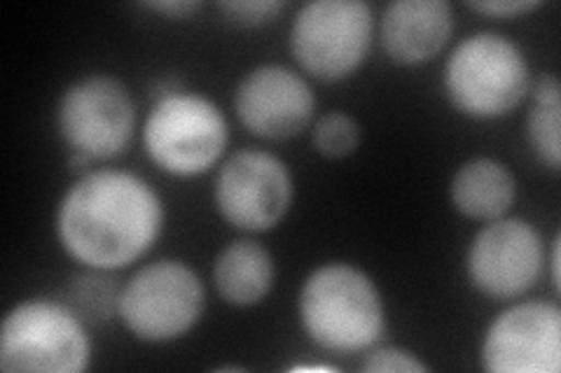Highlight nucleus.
Returning <instances> with one entry per match:
<instances>
[{
	"label": "nucleus",
	"mask_w": 561,
	"mask_h": 373,
	"mask_svg": "<svg viewBox=\"0 0 561 373\" xmlns=\"http://www.w3.org/2000/svg\"><path fill=\"white\" fill-rule=\"evenodd\" d=\"M449 101L472 119L513 113L531 92V73L519 45L499 33H476L454 47L445 66Z\"/></svg>",
	"instance_id": "3"
},
{
	"label": "nucleus",
	"mask_w": 561,
	"mask_h": 373,
	"mask_svg": "<svg viewBox=\"0 0 561 373\" xmlns=\"http://www.w3.org/2000/svg\"><path fill=\"white\" fill-rule=\"evenodd\" d=\"M146 8L169 16V20H185V16H192L202 5L197 0H160V3H146Z\"/></svg>",
	"instance_id": "22"
},
{
	"label": "nucleus",
	"mask_w": 561,
	"mask_h": 373,
	"mask_svg": "<svg viewBox=\"0 0 561 373\" xmlns=\"http://www.w3.org/2000/svg\"><path fill=\"white\" fill-rule=\"evenodd\" d=\"M313 148L328 159H344L360 145L358 121L346 113H328L313 124Z\"/></svg>",
	"instance_id": "17"
},
{
	"label": "nucleus",
	"mask_w": 561,
	"mask_h": 373,
	"mask_svg": "<svg viewBox=\"0 0 561 373\" xmlns=\"http://www.w3.org/2000/svg\"><path fill=\"white\" fill-rule=\"evenodd\" d=\"M542 271V241L536 226L519 218L486 222L472 238L468 273L472 285L494 299L529 292Z\"/></svg>",
	"instance_id": "11"
},
{
	"label": "nucleus",
	"mask_w": 561,
	"mask_h": 373,
	"mask_svg": "<svg viewBox=\"0 0 561 373\" xmlns=\"http://www.w3.org/2000/svg\"><path fill=\"white\" fill-rule=\"evenodd\" d=\"M230 127L214 101L192 92L157 98L144 127V145L152 162L175 177L206 173L222 156Z\"/></svg>",
	"instance_id": "5"
},
{
	"label": "nucleus",
	"mask_w": 561,
	"mask_h": 373,
	"mask_svg": "<svg viewBox=\"0 0 561 373\" xmlns=\"http://www.w3.org/2000/svg\"><path fill=\"white\" fill-rule=\"evenodd\" d=\"M164 226L157 191L134 173L82 175L59 203L57 231L64 250L94 271H117L144 257Z\"/></svg>",
	"instance_id": "1"
},
{
	"label": "nucleus",
	"mask_w": 561,
	"mask_h": 373,
	"mask_svg": "<svg viewBox=\"0 0 561 373\" xmlns=\"http://www.w3.org/2000/svg\"><path fill=\"white\" fill-rule=\"evenodd\" d=\"M451 203L468 220L494 222L511 210L517 185L515 175L496 159H472L456 171L451 187Z\"/></svg>",
	"instance_id": "14"
},
{
	"label": "nucleus",
	"mask_w": 561,
	"mask_h": 373,
	"mask_svg": "<svg viewBox=\"0 0 561 373\" xmlns=\"http://www.w3.org/2000/svg\"><path fill=\"white\" fill-rule=\"evenodd\" d=\"M214 280L227 304L255 306L274 285V259L255 241H234L216 257Z\"/></svg>",
	"instance_id": "15"
},
{
	"label": "nucleus",
	"mask_w": 561,
	"mask_h": 373,
	"mask_svg": "<svg viewBox=\"0 0 561 373\" xmlns=\"http://www.w3.org/2000/svg\"><path fill=\"white\" fill-rule=\"evenodd\" d=\"M468 8L489 16H517L538 10L540 3L538 0H478V3H468Z\"/></svg>",
	"instance_id": "21"
},
{
	"label": "nucleus",
	"mask_w": 561,
	"mask_h": 373,
	"mask_svg": "<svg viewBox=\"0 0 561 373\" xmlns=\"http://www.w3.org/2000/svg\"><path fill=\"white\" fill-rule=\"evenodd\" d=\"M204 304L199 276L183 261L162 259L138 269L119 290L117 315L136 339L167 343L199 323Z\"/></svg>",
	"instance_id": "6"
},
{
	"label": "nucleus",
	"mask_w": 561,
	"mask_h": 373,
	"mask_svg": "<svg viewBox=\"0 0 561 373\" xmlns=\"http://www.w3.org/2000/svg\"><path fill=\"white\" fill-rule=\"evenodd\" d=\"M550 266H552V285H554V292H559V236L554 238V245H552Z\"/></svg>",
	"instance_id": "23"
},
{
	"label": "nucleus",
	"mask_w": 561,
	"mask_h": 373,
	"mask_svg": "<svg viewBox=\"0 0 561 373\" xmlns=\"http://www.w3.org/2000/svg\"><path fill=\"white\" fill-rule=\"evenodd\" d=\"M119 290H115L108 278L84 276L78 278L68 290V306L80 319H108L117 311Z\"/></svg>",
	"instance_id": "18"
},
{
	"label": "nucleus",
	"mask_w": 561,
	"mask_h": 373,
	"mask_svg": "<svg viewBox=\"0 0 561 373\" xmlns=\"http://www.w3.org/2000/svg\"><path fill=\"white\" fill-rule=\"evenodd\" d=\"M373 24V8L363 0H313L293 22V57L313 78L344 80L370 51Z\"/></svg>",
	"instance_id": "7"
},
{
	"label": "nucleus",
	"mask_w": 561,
	"mask_h": 373,
	"mask_svg": "<svg viewBox=\"0 0 561 373\" xmlns=\"http://www.w3.org/2000/svg\"><path fill=\"white\" fill-rule=\"evenodd\" d=\"M300 317L316 343L342 354L373 348L386 327L377 285L351 264H325L305 280Z\"/></svg>",
	"instance_id": "2"
},
{
	"label": "nucleus",
	"mask_w": 561,
	"mask_h": 373,
	"mask_svg": "<svg viewBox=\"0 0 561 373\" xmlns=\"http://www.w3.org/2000/svg\"><path fill=\"white\" fill-rule=\"evenodd\" d=\"M234 108L251 133L265 140H288L309 127L316 98L302 75L286 66L267 63L241 80Z\"/></svg>",
	"instance_id": "12"
},
{
	"label": "nucleus",
	"mask_w": 561,
	"mask_h": 373,
	"mask_svg": "<svg viewBox=\"0 0 561 373\" xmlns=\"http://www.w3.org/2000/svg\"><path fill=\"white\" fill-rule=\"evenodd\" d=\"M454 31L445 0H398L381 16V45L396 63L416 66L440 55Z\"/></svg>",
	"instance_id": "13"
},
{
	"label": "nucleus",
	"mask_w": 561,
	"mask_h": 373,
	"mask_svg": "<svg viewBox=\"0 0 561 373\" xmlns=\"http://www.w3.org/2000/svg\"><path fill=\"white\" fill-rule=\"evenodd\" d=\"M214 197L227 224L243 231H267L286 218L293 203V177L278 156L241 150L218 171Z\"/></svg>",
	"instance_id": "9"
},
{
	"label": "nucleus",
	"mask_w": 561,
	"mask_h": 373,
	"mask_svg": "<svg viewBox=\"0 0 561 373\" xmlns=\"http://www.w3.org/2000/svg\"><path fill=\"white\" fill-rule=\"evenodd\" d=\"M480 354L491 373H557L561 311L546 301H524L507 308L486 329Z\"/></svg>",
	"instance_id": "10"
},
{
	"label": "nucleus",
	"mask_w": 561,
	"mask_h": 373,
	"mask_svg": "<svg viewBox=\"0 0 561 373\" xmlns=\"http://www.w3.org/2000/svg\"><path fill=\"white\" fill-rule=\"evenodd\" d=\"M534 105L526 119V133L538 159L548 168L557 171L561 159V89L552 73L542 75L534 84Z\"/></svg>",
	"instance_id": "16"
},
{
	"label": "nucleus",
	"mask_w": 561,
	"mask_h": 373,
	"mask_svg": "<svg viewBox=\"0 0 561 373\" xmlns=\"http://www.w3.org/2000/svg\"><path fill=\"white\" fill-rule=\"evenodd\" d=\"M64 143L90 159L125 152L136 129V105L127 86L108 75H87L70 84L57 105Z\"/></svg>",
	"instance_id": "8"
},
{
	"label": "nucleus",
	"mask_w": 561,
	"mask_h": 373,
	"mask_svg": "<svg viewBox=\"0 0 561 373\" xmlns=\"http://www.w3.org/2000/svg\"><path fill=\"white\" fill-rule=\"evenodd\" d=\"M92 346L80 315L51 299L16 304L0 329V369L5 373H82Z\"/></svg>",
	"instance_id": "4"
},
{
	"label": "nucleus",
	"mask_w": 561,
	"mask_h": 373,
	"mask_svg": "<svg viewBox=\"0 0 561 373\" xmlns=\"http://www.w3.org/2000/svg\"><path fill=\"white\" fill-rule=\"evenodd\" d=\"M367 373H424L428 366L414 352L402 348H379L367 354L363 364Z\"/></svg>",
	"instance_id": "19"
},
{
	"label": "nucleus",
	"mask_w": 561,
	"mask_h": 373,
	"mask_svg": "<svg viewBox=\"0 0 561 373\" xmlns=\"http://www.w3.org/2000/svg\"><path fill=\"white\" fill-rule=\"evenodd\" d=\"M284 8L286 3H278V0H232V3H220V10L243 26H260L272 22L278 12H284Z\"/></svg>",
	"instance_id": "20"
}]
</instances>
